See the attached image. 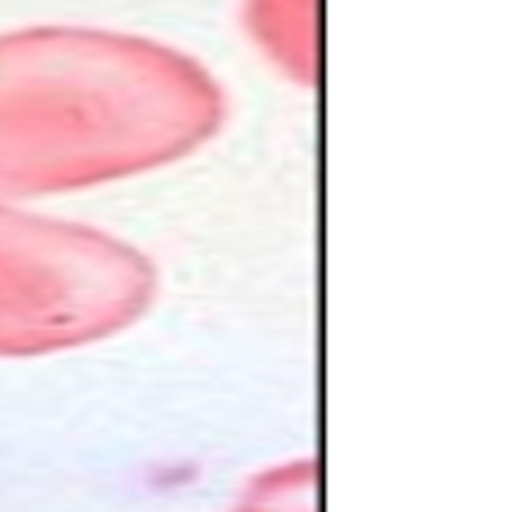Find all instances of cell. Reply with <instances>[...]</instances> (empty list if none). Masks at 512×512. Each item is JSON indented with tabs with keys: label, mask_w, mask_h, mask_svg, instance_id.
<instances>
[{
	"label": "cell",
	"mask_w": 512,
	"mask_h": 512,
	"mask_svg": "<svg viewBox=\"0 0 512 512\" xmlns=\"http://www.w3.org/2000/svg\"><path fill=\"white\" fill-rule=\"evenodd\" d=\"M218 121L216 98L187 77L59 75L0 54V203L157 167Z\"/></svg>",
	"instance_id": "1"
},
{
	"label": "cell",
	"mask_w": 512,
	"mask_h": 512,
	"mask_svg": "<svg viewBox=\"0 0 512 512\" xmlns=\"http://www.w3.org/2000/svg\"><path fill=\"white\" fill-rule=\"evenodd\" d=\"M149 295L152 274L121 241L0 205V356L108 336Z\"/></svg>",
	"instance_id": "2"
}]
</instances>
